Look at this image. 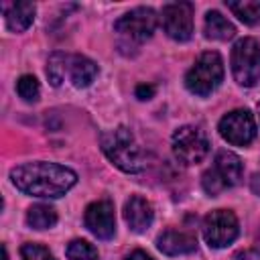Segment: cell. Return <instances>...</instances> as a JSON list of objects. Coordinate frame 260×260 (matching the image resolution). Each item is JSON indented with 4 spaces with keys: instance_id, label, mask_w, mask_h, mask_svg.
<instances>
[{
    "instance_id": "cell-9",
    "label": "cell",
    "mask_w": 260,
    "mask_h": 260,
    "mask_svg": "<svg viewBox=\"0 0 260 260\" xmlns=\"http://www.w3.org/2000/svg\"><path fill=\"white\" fill-rule=\"evenodd\" d=\"M219 134L236 146H246L256 136V122L248 110H232L219 120Z\"/></svg>"
},
{
    "instance_id": "cell-4",
    "label": "cell",
    "mask_w": 260,
    "mask_h": 260,
    "mask_svg": "<svg viewBox=\"0 0 260 260\" xmlns=\"http://www.w3.org/2000/svg\"><path fill=\"white\" fill-rule=\"evenodd\" d=\"M242 175H244V167L240 156L230 150H219L215 154V165L203 173L201 183L205 193L217 195L228 187H236L242 181Z\"/></svg>"
},
{
    "instance_id": "cell-17",
    "label": "cell",
    "mask_w": 260,
    "mask_h": 260,
    "mask_svg": "<svg viewBox=\"0 0 260 260\" xmlns=\"http://www.w3.org/2000/svg\"><path fill=\"white\" fill-rule=\"evenodd\" d=\"M26 223L32 230H49L57 223V211L47 203H37L26 211Z\"/></svg>"
},
{
    "instance_id": "cell-23",
    "label": "cell",
    "mask_w": 260,
    "mask_h": 260,
    "mask_svg": "<svg viewBox=\"0 0 260 260\" xmlns=\"http://www.w3.org/2000/svg\"><path fill=\"white\" fill-rule=\"evenodd\" d=\"M234 260H260V248L252 246V248L240 250V252L234 254Z\"/></svg>"
},
{
    "instance_id": "cell-13",
    "label": "cell",
    "mask_w": 260,
    "mask_h": 260,
    "mask_svg": "<svg viewBox=\"0 0 260 260\" xmlns=\"http://www.w3.org/2000/svg\"><path fill=\"white\" fill-rule=\"evenodd\" d=\"M98 75V65L83 57V55H69L65 57V77L71 81L73 87H87Z\"/></svg>"
},
{
    "instance_id": "cell-21",
    "label": "cell",
    "mask_w": 260,
    "mask_h": 260,
    "mask_svg": "<svg viewBox=\"0 0 260 260\" xmlns=\"http://www.w3.org/2000/svg\"><path fill=\"white\" fill-rule=\"evenodd\" d=\"M16 91H18V95H20L24 102H37V100H39V93H41V87H39L37 77H32V75H22V77L16 81Z\"/></svg>"
},
{
    "instance_id": "cell-15",
    "label": "cell",
    "mask_w": 260,
    "mask_h": 260,
    "mask_svg": "<svg viewBox=\"0 0 260 260\" xmlns=\"http://www.w3.org/2000/svg\"><path fill=\"white\" fill-rule=\"evenodd\" d=\"M2 12L6 18V26L12 32L26 30L35 20V4L32 2H2Z\"/></svg>"
},
{
    "instance_id": "cell-25",
    "label": "cell",
    "mask_w": 260,
    "mask_h": 260,
    "mask_svg": "<svg viewBox=\"0 0 260 260\" xmlns=\"http://www.w3.org/2000/svg\"><path fill=\"white\" fill-rule=\"evenodd\" d=\"M126 260H152V256H148L144 250H134L126 256Z\"/></svg>"
},
{
    "instance_id": "cell-14",
    "label": "cell",
    "mask_w": 260,
    "mask_h": 260,
    "mask_svg": "<svg viewBox=\"0 0 260 260\" xmlns=\"http://www.w3.org/2000/svg\"><path fill=\"white\" fill-rule=\"evenodd\" d=\"M156 248L167 254V256H181V254H191L197 248V240L187 234V232H177V230H167L156 238Z\"/></svg>"
},
{
    "instance_id": "cell-10",
    "label": "cell",
    "mask_w": 260,
    "mask_h": 260,
    "mask_svg": "<svg viewBox=\"0 0 260 260\" xmlns=\"http://www.w3.org/2000/svg\"><path fill=\"white\" fill-rule=\"evenodd\" d=\"M162 28L173 41H189L193 35V4L189 2H173L167 4L160 12Z\"/></svg>"
},
{
    "instance_id": "cell-22",
    "label": "cell",
    "mask_w": 260,
    "mask_h": 260,
    "mask_svg": "<svg viewBox=\"0 0 260 260\" xmlns=\"http://www.w3.org/2000/svg\"><path fill=\"white\" fill-rule=\"evenodd\" d=\"M20 260H55V258L41 244H24L20 248Z\"/></svg>"
},
{
    "instance_id": "cell-16",
    "label": "cell",
    "mask_w": 260,
    "mask_h": 260,
    "mask_svg": "<svg viewBox=\"0 0 260 260\" xmlns=\"http://www.w3.org/2000/svg\"><path fill=\"white\" fill-rule=\"evenodd\" d=\"M203 30H205V37L213 41H230L236 35V26L217 10H209L205 14Z\"/></svg>"
},
{
    "instance_id": "cell-8",
    "label": "cell",
    "mask_w": 260,
    "mask_h": 260,
    "mask_svg": "<svg viewBox=\"0 0 260 260\" xmlns=\"http://www.w3.org/2000/svg\"><path fill=\"white\" fill-rule=\"evenodd\" d=\"M240 234L238 217L230 209H215L203 219V238L211 248H225Z\"/></svg>"
},
{
    "instance_id": "cell-18",
    "label": "cell",
    "mask_w": 260,
    "mask_h": 260,
    "mask_svg": "<svg viewBox=\"0 0 260 260\" xmlns=\"http://www.w3.org/2000/svg\"><path fill=\"white\" fill-rule=\"evenodd\" d=\"M228 8L244 22V24H258L260 22V0H238L228 2Z\"/></svg>"
},
{
    "instance_id": "cell-12",
    "label": "cell",
    "mask_w": 260,
    "mask_h": 260,
    "mask_svg": "<svg viewBox=\"0 0 260 260\" xmlns=\"http://www.w3.org/2000/svg\"><path fill=\"white\" fill-rule=\"evenodd\" d=\"M124 219L132 232H136V234L146 232L154 219V211H152L150 201H146L140 195H132L124 205Z\"/></svg>"
},
{
    "instance_id": "cell-5",
    "label": "cell",
    "mask_w": 260,
    "mask_h": 260,
    "mask_svg": "<svg viewBox=\"0 0 260 260\" xmlns=\"http://www.w3.org/2000/svg\"><path fill=\"white\" fill-rule=\"evenodd\" d=\"M232 73L234 79L252 87L260 81V43L252 37L240 39L232 49Z\"/></svg>"
},
{
    "instance_id": "cell-11",
    "label": "cell",
    "mask_w": 260,
    "mask_h": 260,
    "mask_svg": "<svg viewBox=\"0 0 260 260\" xmlns=\"http://www.w3.org/2000/svg\"><path fill=\"white\" fill-rule=\"evenodd\" d=\"M85 228L100 240H110L116 232V215L114 205L108 199H100L87 205L85 209Z\"/></svg>"
},
{
    "instance_id": "cell-24",
    "label": "cell",
    "mask_w": 260,
    "mask_h": 260,
    "mask_svg": "<svg viewBox=\"0 0 260 260\" xmlns=\"http://www.w3.org/2000/svg\"><path fill=\"white\" fill-rule=\"evenodd\" d=\"M154 95V85H146V83H140L136 87V98L138 100H150Z\"/></svg>"
},
{
    "instance_id": "cell-1",
    "label": "cell",
    "mask_w": 260,
    "mask_h": 260,
    "mask_svg": "<svg viewBox=\"0 0 260 260\" xmlns=\"http://www.w3.org/2000/svg\"><path fill=\"white\" fill-rule=\"evenodd\" d=\"M12 185L32 197H61L65 195L75 183L77 175L57 162H24L10 171Z\"/></svg>"
},
{
    "instance_id": "cell-27",
    "label": "cell",
    "mask_w": 260,
    "mask_h": 260,
    "mask_svg": "<svg viewBox=\"0 0 260 260\" xmlns=\"http://www.w3.org/2000/svg\"><path fill=\"white\" fill-rule=\"evenodd\" d=\"M258 114H260V104H258Z\"/></svg>"
},
{
    "instance_id": "cell-26",
    "label": "cell",
    "mask_w": 260,
    "mask_h": 260,
    "mask_svg": "<svg viewBox=\"0 0 260 260\" xmlns=\"http://www.w3.org/2000/svg\"><path fill=\"white\" fill-rule=\"evenodd\" d=\"M2 260H8V250H6V246H2Z\"/></svg>"
},
{
    "instance_id": "cell-7",
    "label": "cell",
    "mask_w": 260,
    "mask_h": 260,
    "mask_svg": "<svg viewBox=\"0 0 260 260\" xmlns=\"http://www.w3.org/2000/svg\"><path fill=\"white\" fill-rule=\"evenodd\" d=\"M173 152L183 165H197L209 152V140L197 126H181L173 134Z\"/></svg>"
},
{
    "instance_id": "cell-2",
    "label": "cell",
    "mask_w": 260,
    "mask_h": 260,
    "mask_svg": "<svg viewBox=\"0 0 260 260\" xmlns=\"http://www.w3.org/2000/svg\"><path fill=\"white\" fill-rule=\"evenodd\" d=\"M104 154L124 173H140L144 171V152L136 140V136L126 128L118 126L114 130H106L100 138Z\"/></svg>"
},
{
    "instance_id": "cell-6",
    "label": "cell",
    "mask_w": 260,
    "mask_h": 260,
    "mask_svg": "<svg viewBox=\"0 0 260 260\" xmlns=\"http://www.w3.org/2000/svg\"><path fill=\"white\" fill-rule=\"evenodd\" d=\"M114 26L126 45H140L152 37L156 28V12L152 8L140 6L120 16Z\"/></svg>"
},
{
    "instance_id": "cell-19",
    "label": "cell",
    "mask_w": 260,
    "mask_h": 260,
    "mask_svg": "<svg viewBox=\"0 0 260 260\" xmlns=\"http://www.w3.org/2000/svg\"><path fill=\"white\" fill-rule=\"evenodd\" d=\"M65 57L67 53H53L47 61V77L51 81V85L59 87L65 81Z\"/></svg>"
},
{
    "instance_id": "cell-20",
    "label": "cell",
    "mask_w": 260,
    "mask_h": 260,
    "mask_svg": "<svg viewBox=\"0 0 260 260\" xmlns=\"http://www.w3.org/2000/svg\"><path fill=\"white\" fill-rule=\"evenodd\" d=\"M69 260H98V250L87 240H73L67 246Z\"/></svg>"
},
{
    "instance_id": "cell-3",
    "label": "cell",
    "mask_w": 260,
    "mask_h": 260,
    "mask_svg": "<svg viewBox=\"0 0 260 260\" xmlns=\"http://www.w3.org/2000/svg\"><path fill=\"white\" fill-rule=\"evenodd\" d=\"M223 81V61L219 53L205 51L197 57L195 65L185 75V85L195 95H209Z\"/></svg>"
}]
</instances>
